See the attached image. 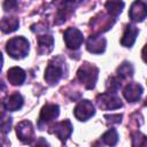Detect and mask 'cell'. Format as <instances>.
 Here are the masks:
<instances>
[{
	"label": "cell",
	"instance_id": "cell-1",
	"mask_svg": "<svg viewBox=\"0 0 147 147\" xmlns=\"http://www.w3.org/2000/svg\"><path fill=\"white\" fill-rule=\"evenodd\" d=\"M30 49V42L26 38L20 36V37H14L9 39L6 44V51L9 54L10 57L15 60H21L24 59L29 54Z\"/></svg>",
	"mask_w": 147,
	"mask_h": 147
},
{
	"label": "cell",
	"instance_id": "cell-2",
	"mask_svg": "<svg viewBox=\"0 0 147 147\" xmlns=\"http://www.w3.org/2000/svg\"><path fill=\"white\" fill-rule=\"evenodd\" d=\"M64 70H65V62L62 57L57 56V57L52 59L48 62V65L45 70V75H44L46 83H48L49 85L57 84L60 82V79L63 77Z\"/></svg>",
	"mask_w": 147,
	"mask_h": 147
},
{
	"label": "cell",
	"instance_id": "cell-3",
	"mask_svg": "<svg viewBox=\"0 0 147 147\" xmlns=\"http://www.w3.org/2000/svg\"><path fill=\"white\" fill-rule=\"evenodd\" d=\"M98 76H99V69L88 62L83 63L78 71H77V78L78 80L85 86V88L87 90H92L94 88L96 80H98Z\"/></svg>",
	"mask_w": 147,
	"mask_h": 147
},
{
	"label": "cell",
	"instance_id": "cell-4",
	"mask_svg": "<svg viewBox=\"0 0 147 147\" xmlns=\"http://www.w3.org/2000/svg\"><path fill=\"white\" fill-rule=\"evenodd\" d=\"M59 114H60V107L56 103H46L40 110L38 127L40 130H45L46 125H48L54 119H56Z\"/></svg>",
	"mask_w": 147,
	"mask_h": 147
},
{
	"label": "cell",
	"instance_id": "cell-5",
	"mask_svg": "<svg viewBox=\"0 0 147 147\" xmlns=\"http://www.w3.org/2000/svg\"><path fill=\"white\" fill-rule=\"evenodd\" d=\"M96 105L103 110H113L122 107V100L116 95V93L105 92L96 95Z\"/></svg>",
	"mask_w": 147,
	"mask_h": 147
},
{
	"label": "cell",
	"instance_id": "cell-6",
	"mask_svg": "<svg viewBox=\"0 0 147 147\" xmlns=\"http://www.w3.org/2000/svg\"><path fill=\"white\" fill-rule=\"evenodd\" d=\"M94 114H95V108L90 100H80L74 109L75 117L80 122H85L90 119Z\"/></svg>",
	"mask_w": 147,
	"mask_h": 147
},
{
	"label": "cell",
	"instance_id": "cell-7",
	"mask_svg": "<svg viewBox=\"0 0 147 147\" xmlns=\"http://www.w3.org/2000/svg\"><path fill=\"white\" fill-rule=\"evenodd\" d=\"M63 40L69 49H78L84 41L83 33L77 28H68L63 33Z\"/></svg>",
	"mask_w": 147,
	"mask_h": 147
},
{
	"label": "cell",
	"instance_id": "cell-8",
	"mask_svg": "<svg viewBox=\"0 0 147 147\" xmlns=\"http://www.w3.org/2000/svg\"><path fill=\"white\" fill-rule=\"evenodd\" d=\"M16 134L23 144L31 145L34 140V130L30 121H22L16 125Z\"/></svg>",
	"mask_w": 147,
	"mask_h": 147
},
{
	"label": "cell",
	"instance_id": "cell-9",
	"mask_svg": "<svg viewBox=\"0 0 147 147\" xmlns=\"http://www.w3.org/2000/svg\"><path fill=\"white\" fill-rule=\"evenodd\" d=\"M107 46V40L100 33L91 34L86 40V48L90 53L93 54H101L105 52Z\"/></svg>",
	"mask_w": 147,
	"mask_h": 147
},
{
	"label": "cell",
	"instance_id": "cell-10",
	"mask_svg": "<svg viewBox=\"0 0 147 147\" xmlns=\"http://www.w3.org/2000/svg\"><path fill=\"white\" fill-rule=\"evenodd\" d=\"M52 129L53 130H49V132L55 134L63 144L68 140V138L72 133V124L69 119H64V121L56 123L55 125L52 126Z\"/></svg>",
	"mask_w": 147,
	"mask_h": 147
},
{
	"label": "cell",
	"instance_id": "cell-11",
	"mask_svg": "<svg viewBox=\"0 0 147 147\" xmlns=\"http://www.w3.org/2000/svg\"><path fill=\"white\" fill-rule=\"evenodd\" d=\"M129 16L133 22H142L147 16V6L142 0H136L129 10Z\"/></svg>",
	"mask_w": 147,
	"mask_h": 147
},
{
	"label": "cell",
	"instance_id": "cell-12",
	"mask_svg": "<svg viewBox=\"0 0 147 147\" xmlns=\"http://www.w3.org/2000/svg\"><path fill=\"white\" fill-rule=\"evenodd\" d=\"M37 41H38V54L45 55V54H48L49 52H52L53 46H54V39H53L52 34L46 32V30L42 33L38 32Z\"/></svg>",
	"mask_w": 147,
	"mask_h": 147
},
{
	"label": "cell",
	"instance_id": "cell-13",
	"mask_svg": "<svg viewBox=\"0 0 147 147\" xmlns=\"http://www.w3.org/2000/svg\"><path fill=\"white\" fill-rule=\"evenodd\" d=\"M144 93V87L138 83H129L124 90L123 95L129 102H137Z\"/></svg>",
	"mask_w": 147,
	"mask_h": 147
},
{
	"label": "cell",
	"instance_id": "cell-14",
	"mask_svg": "<svg viewBox=\"0 0 147 147\" xmlns=\"http://www.w3.org/2000/svg\"><path fill=\"white\" fill-rule=\"evenodd\" d=\"M101 17H102L101 20L98 17H94L93 20H91V25L93 26V29L95 30L96 33H101V32L109 30L113 26V24L115 23V18L111 17L110 15L105 16L103 14H101Z\"/></svg>",
	"mask_w": 147,
	"mask_h": 147
},
{
	"label": "cell",
	"instance_id": "cell-15",
	"mask_svg": "<svg viewBox=\"0 0 147 147\" xmlns=\"http://www.w3.org/2000/svg\"><path fill=\"white\" fill-rule=\"evenodd\" d=\"M138 33H139L138 28L136 25H133V24H129L126 26L123 36H122V39H121L122 46H124V47H131L134 44Z\"/></svg>",
	"mask_w": 147,
	"mask_h": 147
},
{
	"label": "cell",
	"instance_id": "cell-16",
	"mask_svg": "<svg viewBox=\"0 0 147 147\" xmlns=\"http://www.w3.org/2000/svg\"><path fill=\"white\" fill-rule=\"evenodd\" d=\"M25 71L18 67H13L7 71V78L9 80V83L14 86H20L24 83L25 80Z\"/></svg>",
	"mask_w": 147,
	"mask_h": 147
},
{
	"label": "cell",
	"instance_id": "cell-17",
	"mask_svg": "<svg viewBox=\"0 0 147 147\" xmlns=\"http://www.w3.org/2000/svg\"><path fill=\"white\" fill-rule=\"evenodd\" d=\"M23 102H24L23 96H22L20 93H13L11 95H9V96L5 100L3 105H5L6 110L16 111V110H18V109L22 108Z\"/></svg>",
	"mask_w": 147,
	"mask_h": 147
},
{
	"label": "cell",
	"instance_id": "cell-18",
	"mask_svg": "<svg viewBox=\"0 0 147 147\" xmlns=\"http://www.w3.org/2000/svg\"><path fill=\"white\" fill-rule=\"evenodd\" d=\"M20 26V21L17 17H3L0 21V30L3 33H11L16 31Z\"/></svg>",
	"mask_w": 147,
	"mask_h": 147
},
{
	"label": "cell",
	"instance_id": "cell-19",
	"mask_svg": "<svg viewBox=\"0 0 147 147\" xmlns=\"http://www.w3.org/2000/svg\"><path fill=\"white\" fill-rule=\"evenodd\" d=\"M105 7L107 9L108 15H110L111 17L115 18L122 13V10L124 8V2L121 0H109L106 2Z\"/></svg>",
	"mask_w": 147,
	"mask_h": 147
},
{
	"label": "cell",
	"instance_id": "cell-20",
	"mask_svg": "<svg viewBox=\"0 0 147 147\" xmlns=\"http://www.w3.org/2000/svg\"><path fill=\"white\" fill-rule=\"evenodd\" d=\"M134 69L133 65L130 62H123L118 68H117V76L123 80V79H129L133 76Z\"/></svg>",
	"mask_w": 147,
	"mask_h": 147
},
{
	"label": "cell",
	"instance_id": "cell-21",
	"mask_svg": "<svg viewBox=\"0 0 147 147\" xmlns=\"http://www.w3.org/2000/svg\"><path fill=\"white\" fill-rule=\"evenodd\" d=\"M101 140L103 144L108 145V146H115L118 141V134H117V131L115 129H109L108 131H106L102 137H101Z\"/></svg>",
	"mask_w": 147,
	"mask_h": 147
},
{
	"label": "cell",
	"instance_id": "cell-22",
	"mask_svg": "<svg viewBox=\"0 0 147 147\" xmlns=\"http://www.w3.org/2000/svg\"><path fill=\"white\" fill-rule=\"evenodd\" d=\"M122 86V79L117 76H111L108 78L107 80V84H106V87H107V92H110V93H116Z\"/></svg>",
	"mask_w": 147,
	"mask_h": 147
},
{
	"label": "cell",
	"instance_id": "cell-23",
	"mask_svg": "<svg viewBox=\"0 0 147 147\" xmlns=\"http://www.w3.org/2000/svg\"><path fill=\"white\" fill-rule=\"evenodd\" d=\"M105 118L108 124H118L122 121V115L121 114H111V115H106Z\"/></svg>",
	"mask_w": 147,
	"mask_h": 147
},
{
	"label": "cell",
	"instance_id": "cell-24",
	"mask_svg": "<svg viewBox=\"0 0 147 147\" xmlns=\"http://www.w3.org/2000/svg\"><path fill=\"white\" fill-rule=\"evenodd\" d=\"M10 127H11V118L9 117V118H6V119H3L1 122V124H0V132L6 134V133H8L10 131Z\"/></svg>",
	"mask_w": 147,
	"mask_h": 147
},
{
	"label": "cell",
	"instance_id": "cell-25",
	"mask_svg": "<svg viewBox=\"0 0 147 147\" xmlns=\"http://www.w3.org/2000/svg\"><path fill=\"white\" fill-rule=\"evenodd\" d=\"M17 0H5L2 3V8L5 11H11L17 7Z\"/></svg>",
	"mask_w": 147,
	"mask_h": 147
},
{
	"label": "cell",
	"instance_id": "cell-26",
	"mask_svg": "<svg viewBox=\"0 0 147 147\" xmlns=\"http://www.w3.org/2000/svg\"><path fill=\"white\" fill-rule=\"evenodd\" d=\"M5 111H6V108H5V105L0 101V121L5 116Z\"/></svg>",
	"mask_w": 147,
	"mask_h": 147
},
{
	"label": "cell",
	"instance_id": "cell-27",
	"mask_svg": "<svg viewBox=\"0 0 147 147\" xmlns=\"http://www.w3.org/2000/svg\"><path fill=\"white\" fill-rule=\"evenodd\" d=\"M3 91H6V85H5V83L0 79V94L3 93Z\"/></svg>",
	"mask_w": 147,
	"mask_h": 147
},
{
	"label": "cell",
	"instance_id": "cell-28",
	"mask_svg": "<svg viewBox=\"0 0 147 147\" xmlns=\"http://www.w3.org/2000/svg\"><path fill=\"white\" fill-rule=\"evenodd\" d=\"M2 63H3V57H2V54L0 52V71H1V68H2Z\"/></svg>",
	"mask_w": 147,
	"mask_h": 147
}]
</instances>
